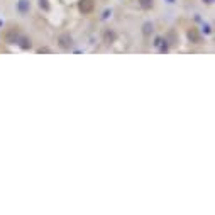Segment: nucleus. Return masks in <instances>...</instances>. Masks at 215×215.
<instances>
[{
	"label": "nucleus",
	"instance_id": "3",
	"mask_svg": "<svg viewBox=\"0 0 215 215\" xmlns=\"http://www.w3.org/2000/svg\"><path fill=\"white\" fill-rule=\"evenodd\" d=\"M141 2V7L142 9H151L152 7V0H139Z\"/></svg>",
	"mask_w": 215,
	"mask_h": 215
},
{
	"label": "nucleus",
	"instance_id": "4",
	"mask_svg": "<svg viewBox=\"0 0 215 215\" xmlns=\"http://www.w3.org/2000/svg\"><path fill=\"white\" fill-rule=\"evenodd\" d=\"M114 39V34H112V32H107V34H105V41H112Z\"/></svg>",
	"mask_w": 215,
	"mask_h": 215
},
{
	"label": "nucleus",
	"instance_id": "1",
	"mask_svg": "<svg viewBox=\"0 0 215 215\" xmlns=\"http://www.w3.org/2000/svg\"><path fill=\"white\" fill-rule=\"evenodd\" d=\"M95 7L93 0H80V3H78V9H80L83 14H88V12H92Z\"/></svg>",
	"mask_w": 215,
	"mask_h": 215
},
{
	"label": "nucleus",
	"instance_id": "2",
	"mask_svg": "<svg viewBox=\"0 0 215 215\" xmlns=\"http://www.w3.org/2000/svg\"><path fill=\"white\" fill-rule=\"evenodd\" d=\"M59 44H61V48H69L71 39H69L68 36H61V38H59Z\"/></svg>",
	"mask_w": 215,
	"mask_h": 215
}]
</instances>
